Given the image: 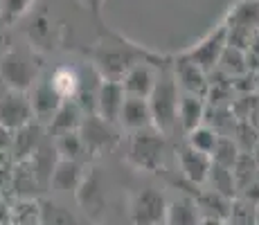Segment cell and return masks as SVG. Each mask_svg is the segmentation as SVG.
I'll use <instances>...</instances> for the list:
<instances>
[{"instance_id": "cell-25", "label": "cell", "mask_w": 259, "mask_h": 225, "mask_svg": "<svg viewBox=\"0 0 259 225\" xmlns=\"http://www.w3.org/2000/svg\"><path fill=\"white\" fill-rule=\"evenodd\" d=\"M219 138H221V135H219L217 128L207 126V124H201V126H196L194 131L187 133V142L185 144L187 147H192V149H196V151L205 153V156H212Z\"/></svg>"}, {"instance_id": "cell-30", "label": "cell", "mask_w": 259, "mask_h": 225, "mask_svg": "<svg viewBox=\"0 0 259 225\" xmlns=\"http://www.w3.org/2000/svg\"><path fill=\"white\" fill-rule=\"evenodd\" d=\"M83 3L88 5V9H91L95 16H99V14H102V7H104V3H106V0H83Z\"/></svg>"}, {"instance_id": "cell-14", "label": "cell", "mask_w": 259, "mask_h": 225, "mask_svg": "<svg viewBox=\"0 0 259 225\" xmlns=\"http://www.w3.org/2000/svg\"><path fill=\"white\" fill-rule=\"evenodd\" d=\"M43 144V128L38 122H32L27 126L18 128L14 131V138H12V160L14 162H25L36 153V149Z\"/></svg>"}, {"instance_id": "cell-8", "label": "cell", "mask_w": 259, "mask_h": 225, "mask_svg": "<svg viewBox=\"0 0 259 225\" xmlns=\"http://www.w3.org/2000/svg\"><path fill=\"white\" fill-rule=\"evenodd\" d=\"M32 122H36V119H34L29 93L7 90V93L0 97V126L14 133Z\"/></svg>"}, {"instance_id": "cell-33", "label": "cell", "mask_w": 259, "mask_h": 225, "mask_svg": "<svg viewBox=\"0 0 259 225\" xmlns=\"http://www.w3.org/2000/svg\"><path fill=\"white\" fill-rule=\"evenodd\" d=\"M252 158H255V160H257V164H259V142L255 144V153H252Z\"/></svg>"}, {"instance_id": "cell-26", "label": "cell", "mask_w": 259, "mask_h": 225, "mask_svg": "<svg viewBox=\"0 0 259 225\" xmlns=\"http://www.w3.org/2000/svg\"><path fill=\"white\" fill-rule=\"evenodd\" d=\"M207 183H210L212 192L221 194L226 198H235L237 194V183H235V176H232V169H223L219 164H212L210 169V176H207Z\"/></svg>"}, {"instance_id": "cell-23", "label": "cell", "mask_w": 259, "mask_h": 225, "mask_svg": "<svg viewBox=\"0 0 259 225\" xmlns=\"http://www.w3.org/2000/svg\"><path fill=\"white\" fill-rule=\"evenodd\" d=\"M38 221H41V225H79L77 216L70 209L52 201L38 203Z\"/></svg>"}, {"instance_id": "cell-10", "label": "cell", "mask_w": 259, "mask_h": 225, "mask_svg": "<svg viewBox=\"0 0 259 225\" xmlns=\"http://www.w3.org/2000/svg\"><path fill=\"white\" fill-rule=\"evenodd\" d=\"M174 79H176L178 88L185 95H194V97L205 99L207 93H210L207 74L185 57H178L176 63H174Z\"/></svg>"}, {"instance_id": "cell-19", "label": "cell", "mask_w": 259, "mask_h": 225, "mask_svg": "<svg viewBox=\"0 0 259 225\" xmlns=\"http://www.w3.org/2000/svg\"><path fill=\"white\" fill-rule=\"evenodd\" d=\"M74 196H77L79 205H81L86 212H91V214L102 212L104 192H102V185H99V178L95 176V173H86V176H83L79 187L74 189Z\"/></svg>"}, {"instance_id": "cell-2", "label": "cell", "mask_w": 259, "mask_h": 225, "mask_svg": "<svg viewBox=\"0 0 259 225\" xmlns=\"http://www.w3.org/2000/svg\"><path fill=\"white\" fill-rule=\"evenodd\" d=\"M147 102L151 108L153 128L162 135H171L178 126V102H181V88L171 72H160Z\"/></svg>"}, {"instance_id": "cell-4", "label": "cell", "mask_w": 259, "mask_h": 225, "mask_svg": "<svg viewBox=\"0 0 259 225\" xmlns=\"http://www.w3.org/2000/svg\"><path fill=\"white\" fill-rule=\"evenodd\" d=\"M167 144L165 135L158 133L156 128L133 133L131 147H128V162L142 171H160L165 162Z\"/></svg>"}, {"instance_id": "cell-13", "label": "cell", "mask_w": 259, "mask_h": 225, "mask_svg": "<svg viewBox=\"0 0 259 225\" xmlns=\"http://www.w3.org/2000/svg\"><path fill=\"white\" fill-rule=\"evenodd\" d=\"M117 124L122 128H126V131H131V133L153 128L149 102L147 99H140V97H126L124 99V104H122V111H119Z\"/></svg>"}, {"instance_id": "cell-31", "label": "cell", "mask_w": 259, "mask_h": 225, "mask_svg": "<svg viewBox=\"0 0 259 225\" xmlns=\"http://www.w3.org/2000/svg\"><path fill=\"white\" fill-rule=\"evenodd\" d=\"M198 225H228V223L223 221V218H217V216H203Z\"/></svg>"}, {"instance_id": "cell-20", "label": "cell", "mask_w": 259, "mask_h": 225, "mask_svg": "<svg viewBox=\"0 0 259 225\" xmlns=\"http://www.w3.org/2000/svg\"><path fill=\"white\" fill-rule=\"evenodd\" d=\"M83 176H86V171H83L81 162L59 160L57 167H54V171H52L50 183H52L57 189H61V192H74V189L79 187V183L83 180Z\"/></svg>"}, {"instance_id": "cell-24", "label": "cell", "mask_w": 259, "mask_h": 225, "mask_svg": "<svg viewBox=\"0 0 259 225\" xmlns=\"http://www.w3.org/2000/svg\"><path fill=\"white\" fill-rule=\"evenodd\" d=\"M50 83H52V88L61 95L63 102H68V99L77 97L79 86H81V77L70 68H59L57 72L50 77Z\"/></svg>"}, {"instance_id": "cell-12", "label": "cell", "mask_w": 259, "mask_h": 225, "mask_svg": "<svg viewBox=\"0 0 259 225\" xmlns=\"http://www.w3.org/2000/svg\"><path fill=\"white\" fill-rule=\"evenodd\" d=\"M29 102H32V111H34V119L38 124L41 122H50L54 117V113L61 108L63 99L57 90L52 88V83L48 81H36L34 88L29 90Z\"/></svg>"}, {"instance_id": "cell-28", "label": "cell", "mask_w": 259, "mask_h": 225, "mask_svg": "<svg viewBox=\"0 0 259 225\" xmlns=\"http://www.w3.org/2000/svg\"><path fill=\"white\" fill-rule=\"evenodd\" d=\"M0 3H3L0 14H3L5 23H12V21H16L18 16H23V14L27 12L29 5H32V0H0Z\"/></svg>"}, {"instance_id": "cell-18", "label": "cell", "mask_w": 259, "mask_h": 225, "mask_svg": "<svg viewBox=\"0 0 259 225\" xmlns=\"http://www.w3.org/2000/svg\"><path fill=\"white\" fill-rule=\"evenodd\" d=\"M81 119H83L81 108L77 106V102L68 99V102H63L61 108L54 113V117L48 122V131L52 133V135L79 131V126H81Z\"/></svg>"}, {"instance_id": "cell-7", "label": "cell", "mask_w": 259, "mask_h": 225, "mask_svg": "<svg viewBox=\"0 0 259 225\" xmlns=\"http://www.w3.org/2000/svg\"><path fill=\"white\" fill-rule=\"evenodd\" d=\"M228 48V25H219L214 32H210L201 43H196L189 52L183 57L189 59L192 63H196L203 72H212L214 68L221 63V57Z\"/></svg>"}, {"instance_id": "cell-17", "label": "cell", "mask_w": 259, "mask_h": 225, "mask_svg": "<svg viewBox=\"0 0 259 225\" xmlns=\"http://www.w3.org/2000/svg\"><path fill=\"white\" fill-rule=\"evenodd\" d=\"M203 119H205V102L201 97L183 93L181 102H178V126L189 133L196 126H201Z\"/></svg>"}, {"instance_id": "cell-5", "label": "cell", "mask_w": 259, "mask_h": 225, "mask_svg": "<svg viewBox=\"0 0 259 225\" xmlns=\"http://www.w3.org/2000/svg\"><path fill=\"white\" fill-rule=\"evenodd\" d=\"M128 216L133 225H165L167 218V196L153 187L140 189L131 198Z\"/></svg>"}, {"instance_id": "cell-21", "label": "cell", "mask_w": 259, "mask_h": 225, "mask_svg": "<svg viewBox=\"0 0 259 225\" xmlns=\"http://www.w3.org/2000/svg\"><path fill=\"white\" fill-rule=\"evenodd\" d=\"M54 151H57L59 160H70V162H81L88 156L86 144H83L79 131H70V133H61L54 135Z\"/></svg>"}, {"instance_id": "cell-34", "label": "cell", "mask_w": 259, "mask_h": 225, "mask_svg": "<svg viewBox=\"0 0 259 225\" xmlns=\"http://www.w3.org/2000/svg\"><path fill=\"white\" fill-rule=\"evenodd\" d=\"M255 225H259V203L255 205Z\"/></svg>"}, {"instance_id": "cell-29", "label": "cell", "mask_w": 259, "mask_h": 225, "mask_svg": "<svg viewBox=\"0 0 259 225\" xmlns=\"http://www.w3.org/2000/svg\"><path fill=\"white\" fill-rule=\"evenodd\" d=\"M12 138H14L12 131L0 126V149H3V151H9V149H12Z\"/></svg>"}, {"instance_id": "cell-27", "label": "cell", "mask_w": 259, "mask_h": 225, "mask_svg": "<svg viewBox=\"0 0 259 225\" xmlns=\"http://www.w3.org/2000/svg\"><path fill=\"white\" fill-rule=\"evenodd\" d=\"M239 156H241L239 144L232 138H223L221 135L210 158H212V164H219V167H223V169H232L237 164Z\"/></svg>"}, {"instance_id": "cell-3", "label": "cell", "mask_w": 259, "mask_h": 225, "mask_svg": "<svg viewBox=\"0 0 259 225\" xmlns=\"http://www.w3.org/2000/svg\"><path fill=\"white\" fill-rule=\"evenodd\" d=\"M0 79L7 90L29 93L38 81L36 57L27 50H7L0 54Z\"/></svg>"}, {"instance_id": "cell-15", "label": "cell", "mask_w": 259, "mask_h": 225, "mask_svg": "<svg viewBox=\"0 0 259 225\" xmlns=\"http://www.w3.org/2000/svg\"><path fill=\"white\" fill-rule=\"evenodd\" d=\"M178 160H181V169L185 173V178L192 185H205L207 176H210V169H212V158L205 156V153L196 151L192 147H183L178 151Z\"/></svg>"}, {"instance_id": "cell-9", "label": "cell", "mask_w": 259, "mask_h": 225, "mask_svg": "<svg viewBox=\"0 0 259 225\" xmlns=\"http://www.w3.org/2000/svg\"><path fill=\"white\" fill-rule=\"evenodd\" d=\"M160 63H151V61H138L136 66L128 70L122 77V88L126 97H140V99H149L153 86H156Z\"/></svg>"}, {"instance_id": "cell-32", "label": "cell", "mask_w": 259, "mask_h": 225, "mask_svg": "<svg viewBox=\"0 0 259 225\" xmlns=\"http://www.w3.org/2000/svg\"><path fill=\"white\" fill-rule=\"evenodd\" d=\"M5 18H3V14H0V45H3V41H5Z\"/></svg>"}, {"instance_id": "cell-35", "label": "cell", "mask_w": 259, "mask_h": 225, "mask_svg": "<svg viewBox=\"0 0 259 225\" xmlns=\"http://www.w3.org/2000/svg\"><path fill=\"white\" fill-rule=\"evenodd\" d=\"M0 225H5V223H0Z\"/></svg>"}, {"instance_id": "cell-16", "label": "cell", "mask_w": 259, "mask_h": 225, "mask_svg": "<svg viewBox=\"0 0 259 225\" xmlns=\"http://www.w3.org/2000/svg\"><path fill=\"white\" fill-rule=\"evenodd\" d=\"M203 212L198 207L196 198L192 196H176L167 201V218L165 225H198Z\"/></svg>"}, {"instance_id": "cell-11", "label": "cell", "mask_w": 259, "mask_h": 225, "mask_svg": "<svg viewBox=\"0 0 259 225\" xmlns=\"http://www.w3.org/2000/svg\"><path fill=\"white\" fill-rule=\"evenodd\" d=\"M126 99L124 88L119 81H104L97 88V97H95V115L104 119L108 124H115L119 119V111H122V104Z\"/></svg>"}, {"instance_id": "cell-1", "label": "cell", "mask_w": 259, "mask_h": 225, "mask_svg": "<svg viewBox=\"0 0 259 225\" xmlns=\"http://www.w3.org/2000/svg\"><path fill=\"white\" fill-rule=\"evenodd\" d=\"M149 59H151V54L140 52L138 48L124 43L122 38L99 43V48L93 54L95 70H97V74L104 81H122V77L138 61H149Z\"/></svg>"}, {"instance_id": "cell-6", "label": "cell", "mask_w": 259, "mask_h": 225, "mask_svg": "<svg viewBox=\"0 0 259 225\" xmlns=\"http://www.w3.org/2000/svg\"><path fill=\"white\" fill-rule=\"evenodd\" d=\"M79 135H81L83 144H86L88 156H102V153L115 149V144L119 142V135L115 124L104 122L99 115H83L81 126H79Z\"/></svg>"}, {"instance_id": "cell-22", "label": "cell", "mask_w": 259, "mask_h": 225, "mask_svg": "<svg viewBox=\"0 0 259 225\" xmlns=\"http://www.w3.org/2000/svg\"><path fill=\"white\" fill-rule=\"evenodd\" d=\"M196 203L198 207H201L203 216H217V218H223L226 221L228 214H230V205L232 201L226 196H221V194L217 192H198L196 194Z\"/></svg>"}]
</instances>
